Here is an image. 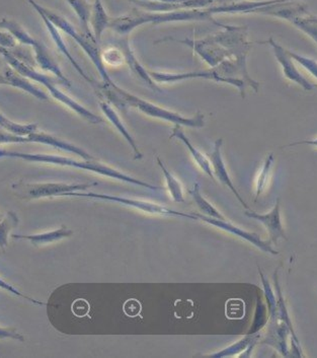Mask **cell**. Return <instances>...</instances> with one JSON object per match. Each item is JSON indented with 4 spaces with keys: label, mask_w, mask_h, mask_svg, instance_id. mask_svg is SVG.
I'll return each mask as SVG.
<instances>
[{
    "label": "cell",
    "mask_w": 317,
    "mask_h": 358,
    "mask_svg": "<svg viewBox=\"0 0 317 358\" xmlns=\"http://www.w3.org/2000/svg\"><path fill=\"white\" fill-rule=\"evenodd\" d=\"M149 74L156 83H174L195 78L227 83L235 87L242 99H246L247 87H251L255 92H258L260 87V83L251 78L247 71V57L223 60L217 66L211 67L208 71L184 73L149 71Z\"/></svg>",
    "instance_id": "obj_1"
},
{
    "label": "cell",
    "mask_w": 317,
    "mask_h": 358,
    "mask_svg": "<svg viewBox=\"0 0 317 358\" xmlns=\"http://www.w3.org/2000/svg\"><path fill=\"white\" fill-rule=\"evenodd\" d=\"M20 159L22 161L30 162V163H42L55 164V166H69V168L78 169V170L89 171V172L96 173V174L105 176V177L112 178V179L118 180L124 183L135 185V186L143 187V188L149 189V190H163L161 187L154 186L147 183V182L141 181L131 176L124 174L116 169L111 168L98 163V162L92 161H76L71 157H59V155H43V154H24V152H13V150H0V159Z\"/></svg>",
    "instance_id": "obj_2"
},
{
    "label": "cell",
    "mask_w": 317,
    "mask_h": 358,
    "mask_svg": "<svg viewBox=\"0 0 317 358\" xmlns=\"http://www.w3.org/2000/svg\"><path fill=\"white\" fill-rule=\"evenodd\" d=\"M0 54H1L3 59L13 67V71H17L20 76H24V78H28V80H34V82H37L42 85L43 87H46L55 100L66 106L67 108L75 112L76 114L80 115L87 122L91 124H101L103 122V119L98 117V115L94 114L89 109L80 105V103L71 99V96H67L65 92L60 91L56 87L59 80H54V78H50L47 74L40 73V72L31 69L29 65L24 64L17 56L13 55L8 48L0 47Z\"/></svg>",
    "instance_id": "obj_3"
},
{
    "label": "cell",
    "mask_w": 317,
    "mask_h": 358,
    "mask_svg": "<svg viewBox=\"0 0 317 358\" xmlns=\"http://www.w3.org/2000/svg\"><path fill=\"white\" fill-rule=\"evenodd\" d=\"M110 103L120 108H134L143 114L152 118L161 119V120L168 121L172 124H179L182 126H186L191 128H203L205 126V116L203 113L197 112L195 116L184 117L179 113L170 111V110L164 109L163 107L143 100L139 96L130 94L129 92L124 91L120 87H117L115 91L112 92L109 98Z\"/></svg>",
    "instance_id": "obj_4"
},
{
    "label": "cell",
    "mask_w": 317,
    "mask_h": 358,
    "mask_svg": "<svg viewBox=\"0 0 317 358\" xmlns=\"http://www.w3.org/2000/svg\"><path fill=\"white\" fill-rule=\"evenodd\" d=\"M28 1L36 10L42 11L59 30L71 36L72 39L75 40V42L82 47L83 51L87 54L89 59L91 60V62L96 65L98 73L101 74V78L103 80V85L101 87L109 89V87H114L116 85L114 80H112L111 76H109V73L105 71V64H103L102 56H101L100 48H98V43L96 40L91 39V38L85 36L84 34L78 33V30L74 28L73 24L67 21L65 17L53 13V11L48 10V8H43L35 0H28Z\"/></svg>",
    "instance_id": "obj_5"
},
{
    "label": "cell",
    "mask_w": 317,
    "mask_h": 358,
    "mask_svg": "<svg viewBox=\"0 0 317 358\" xmlns=\"http://www.w3.org/2000/svg\"><path fill=\"white\" fill-rule=\"evenodd\" d=\"M98 185L94 183H20L13 184V189L17 197L22 200H36L42 199V198L58 197V196H65L69 192H76V191H84L87 188Z\"/></svg>",
    "instance_id": "obj_6"
},
{
    "label": "cell",
    "mask_w": 317,
    "mask_h": 358,
    "mask_svg": "<svg viewBox=\"0 0 317 358\" xmlns=\"http://www.w3.org/2000/svg\"><path fill=\"white\" fill-rule=\"evenodd\" d=\"M65 196H71V197L91 198V199L103 200V201L114 202L125 206L132 207L137 210L143 211V213H149L154 215L163 216H179V217L188 218V220H197L193 213H184L181 211L174 210V209L168 208V207L161 206V205L154 203V202L143 201V200L130 199V198L120 197V196L98 194V193H80L69 192Z\"/></svg>",
    "instance_id": "obj_7"
},
{
    "label": "cell",
    "mask_w": 317,
    "mask_h": 358,
    "mask_svg": "<svg viewBox=\"0 0 317 358\" xmlns=\"http://www.w3.org/2000/svg\"><path fill=\"white\" fill-rule=\"evenodd\" d=\"M258 44H267L271 46L277 62L282 67L283 74H284L285 78L288 80L296 83V85H298L299 87H302L307 92H311L316 89V85L308 82L307 78L297 69L293 58L290 56L289 52L284 47L278 44L273 38H270L267 41H258Z\"/></svg>",
    "instance_id": "obj_8"
},
{
    "label": "cell",
    "mask_w": 317,
    "mask_h": 358,
    "mask_svg": "<svg viewBox=\"0 0 317 358\" xmlns=\"http://www.w3.org/2000/svg\"><path fill=\"white\" fill-rule=\"evenodd\" d=\"M197 220H201V222H206V224L213 225V227H217V229L226 231L227 233L233 234L238 238H242V240L246 241V242L251 243L253 246L258 248L260 251L265 252V253L271 254V255H279L278 252L273 249L271 246L272 243L264 242L262 238L256 235V234L249 233V231H244L240 227H235V224H230L227 220H217L214 217H209L202 215V213H193Z\"/></svg>",
    "instance_id": "obj_9"
},
{
    "label": "cell",
    "mask_w": 317,
    "mask_h": 358,
    "mask_svg": "<svg viewBox=\"0 0 317 358\" xmlns=\"http://www.w3.org/2000/svg\"><path fill=\"white\" fill-rule=\"evenodd\" d=\"M280 205V198H277L275 206L270 213L260 215V213H253V211H246V213H244L247 217L258 220L267 227L270 235V242L275 245L280 238L287 240L284 229H283L282 220H281Z\"/></svg>",
    "instance_id": "obj_10"
},
{
    "label": "cell",
    "mask_w": 317,
    "mask_h": 358,
    "mask_svg": "<svg viewBox=\"0 0 317 358\" xmlns=\"http://www.w3.org/2000/svg\"><path fill=\"white\" fill-rule=\"evenodd\" d=\"M222 146H223V139H217L214 143L212 152H211L210 155V163L211 166H212L213 175H214L215 179L217 178L218 181L221 182L224 186L228 187V188L233 191V194L235 195L238 201L242 203L244 208L247 209V210H251L249 205L246 203V201L242 199L238 191L236 190L235 185H233V181H231L230 176H229L228 172H227L223 157H222Z\"/></svg>",
    "instance_id": "obj_11"
},
{
    "label": "cell",
    "mask_w": 317,
    "mask_h": 358,
    "mask_svg": "<svg viewBox=\"0 0 317 358\" xmlns=\"http://www.w3.org/2000/svg\"><path fill=\"white\" fill-rule=\"evenodd\" d=\"M29 143L45 144V145L52 146V148H58V150H64V152H71V154L78 155L85 161H92L94 157L89 152H85L80 146L75 145L62 139L57 138L53 135L45 134V132H39L38 130L34 131L33 134L28 135Z\"/></svg>",
    "instance_id": "obj_12"
},
{
    "label": "cell",
    "mask_w": 317,
    "mask_h": 358,
    "mask_svg": "<svg viewBox=\"0 0 317 358\" xmlns=\"http://www.w3.org/2000/svg\"><path fill=\"white\" fill-rule=\"evenodd\" d=\"M120 49L123 51L124 56H125V62L127 63L129 69L133 72L137 78L141 80V82L145 83L146 85L150 87V89L154 90V91L163 92V90L159 87V85L154 82V78L150 76L149 72L145 71V69L141 65V63L138 62L136 56H135L133 50H132L131 46H130L129 39L128 36H124V38L120 41Z\"/></svg>",
    "instance_id": "obj_13"
},
{
    "label": "cell",
    "mask_w": 317,
    "mask_h": 358,
    "mask_svg": "<svg viewBox=\"0 0 317 358\" xmlns=\"http://www.w3.org/2000/svg\"><path fill=\"white\" fill-rule=\"evenodd\" d=\"M34 52H35V59L43 71L51 72L54 76L59 80L64 87L71 89V83L66 76H64L61 69H60L58 63L52 57L50 52L48 51L47 47L40 41H36L33 45Z\"/></svg>",
    "instance_id": "obj_14"
},
{
    "label": "cell",
    "mask_w": 317,
    "mask_h": 358,
    "mask_svg": "<svg viewBox=\"0 0 317 358\" xmlns=\"http://www.w3.org/2000/svg\"><path fill=\"white\" fill-rule=\"evenodd\" d=\"M37 11L38 13H39L40 17H41L43 22H44L45 26H46V28L48 29V31L49 34H50L52 40H53L54 43H55L56 46L58 47V49H59L63 55H64L65 57H66L67 59L71 62V64L73 65L74 69H76V71H78V73H80V76H82L87 83H91V85H94V87H98V83H94V80H92L91 78L87 76V72L83 71L82 67H80V65L78 64V62H76L73 57H72L71 52H69L68 48H67L64 40H63L61 34H60L59 31H58L59 29H58L57 27H56L55 24H54L53 22H52L50 20H49L48 17H47L46 15L42 13V11Z\"/></svg>",
    "instance_id": "obj_15"
},
{
    "label": "cell",
    "mask_w": 317,
    "mask_h": 358,
    "mask_svg": "<svg viewBox=\"0 0 317 358\" xmlns=\"http://www.w3.org/2000/svg\"><path fill=\"white\" fill-rule=\"evenodd\" d=\"M172 138H177L181 141L182 143H184V145L188 148L189 152H190L191 155H192L193 159H194L195 163L201 168V170L203 171L205 174L209 176L211 179L215 181L210 159H208L206 155L202 154L199 150H197V148L193 145L192 143L189 141L188 137L186 136V134H184L183 129H182V125H179V124H175V127L172 128V134H170V139Z\"/></svg>",
    "instance_id": "obj_16"
},
{
    "label": "cell",
    "mask_w": 317,
    "mask_h": 358,
    "mask_svg": "<svg viewBox=\"0 0 317 358\" xmlns=\"http://www.w3.org/2000/svg\"><path fill=\"white\" fill-rule=\"evenodd\" d=\"M100 108L101 110H102L103 115H105V118H107L110 122L113 124L114 127L118 130V132H120V134L122 135L124 138H125V141L130 144V146H131L132 150H133L134 152V159H143V155L141 154L140 150L137 148V144L135 143L133 137H132V135L130 134L129 131H128L126 126L124 125L123 121L121 120L118 113L115 111L114 108L107 102H100Z\"/></svg>",
    "instance_id": "obj_17"
},
{
    "label": "cell",
    "mask_w": 317,
    "mask_h": 358,
    "mask_svg": "<svg viewBox=\"0 0 317 358\" xmlns=\"http://www.w3.org/2000/svg\"><path fill=\"white\" fill-rule=\"evenodd\" d=\"M72 235H73L72 229H67L66 227H61L56 231L37 234V235H13V238L29 241L33 246L40 247L51 244V243L58 242V241L63 240V238H71Z\"/></svg>",
    "instance_id": "obj_18"
},
{
    "label": "cell",
    "mask_w": 317,
    "mask_h": 358,
    "mask_svg": "<svg viewBox=\"0 0 317 358\" xmlns=\"http://www.w3.org/2000/svg\"><path fill=\"white\" fill-rule=\"evenodd\" d=\"M91 24L92 34H94L96 41L100 43L103 31L110 28V24H111V19L108 15L101 0H94L91 8Z\"/></svg>",
    "instance_id": "obj_19"
},
{
    "label": "cell",
    "mask_w": 317,
    "mask_h": 358,
    "mask_svg": "<svg viewBox=\"0 0 317 358\" xmlns=\"http://www.w3.org/2000/svg\"><path fill=\"white\" fill-rule=\"evenodd\" d=\"M65 1L71 6L72 10H73L74 13L78 15L83 34L87 36V37L91 38V39L96 40L94 34H92L91 29H89L92 8L91 4L85 1V0H65Z\"/></svg>",
    "instance_id": "obj_20"
},
{
    "label": "cell",
    "mask_w": 317,
    "mask_h": 358,
    "mask_svg": "<svg viewBox=\"0 0 317 358\" xmlns=\"http://www.w3.org/2000/svg\"><path fill=\"white\" fill-rule=\"evenodd\" d=\"M6 76L11 83V87H17L22 91L28 92L31 96H35L38 100L48 101V96L46 92H42L41 90L38 89L36 85L30 83V80L24 78L22 76H17V73H13V71H8L6 72Z\"/></svg>",
    "instance_id": "obj_21"
},
{
    "label": "cell",
    "mask_w": 317,
    "mask_h": 358,
    "mask_svg": "<svg viewBox=\"0 0 317 358\" xmlns=\"http://www.w3.org/2000/svg\"><path fill=\"white\" fill-rule=\"evenodd\" d=\"M274 282H275L277 292V317H278L279 321L282 322V323L287 326L290 333H291L292 336L295 340L297 345L300 346L298 337L296 336L295 332H294L293 326H292L291 320H290L289 313H288L286 303H285L284 297H283L282 290H281L280 285H279L278 269L276 270L275 275H274Z\"/></svg>",
    "instance_id": "obj_22"
},
{
    "label": "cell",
    "mask_w": 317,
    "mask_h": 358,
    "mask_svg": "<svg viewBox=\"0 0 317 358\" xmlns=\"http://www.w3.org/2000/svg\"><path fill=\"white\" fill-rule=\"evenodd\" d=\"M260 334H256V333L247 335V336L242 338L239 341L235 342V344L229 346V348L223 349V350L219 351V352L213 353V355H210L209 357L218 358L235 357V355L242 353V351H246L247 348H253V345L260 339Z\"/></svg>",
    "instance_id": "obj_23"
},
{
    "label": "cell",
    "mask_w": 317,
    "mask_h": 358,
    "mask_svg": "<svg viewBox=\"0 0 317 358\" xmlns=\"http://www.w3.org/2000/svg\"><path fill=\"white\" fill-rule=\"evenodd\" d=\"M189 193L192 195L193 199H194L195 203L197 204V206L201 210L202 215L209 216V217L217 218V220H226V216L221 215L220 211L202 195L201 186H200L199 183H195L193 189L189 190Z\"/></svg>",
    "instance_id": "obj_24"
},
{
    "label": "cell",
    "mask_w": 317,
    "mask_h": 358,
    "mask_svg": "<svg viewBox=\"0 0 317 358\" xmlns=\"http://www.w3.org/2000/svg\"><path fill=\"white\" fill-rule=\"evenodd\" d=\"M0 28L10 31V35L22 44L31 47L37 41L31 37L30 34L27 33L17 22L13 21V20L4 19V17L0 19Z\"/></svg>",
    "instance_id": "obj_25"
},
{
    "label": "cell",
    "mask_w": 317,
    "mask_h": 358,
    "mask_svg": "<svg viewBox=\"0 0 317 358\" xmlns=\"http://www.w3.org/2000/svg\"><path fill=\"white\" fill-rule=\"evenodd\" d=\"M157 164H158L159 168L163 171L164 179H165L166 185H168V189L170 191L172 200L177 202V203H183L184 202L183 188H182V185L179 183V180L168 170V168L164 166L159 157H157Z\"/></svg>",
    "instance_id": "obj_26"
},
{
    "label": "cell",
    "mask_w": 317,
    "mask_h": 358,
    "mask_svg": "<svg viewBox=\"0 0 317 358\" xmlns=\"http://www.w3.org/2000/svg\"><path fill=\"white\" fill-rule=\"evenodd\" d=\"M20 218L15 211H8L6 215L0 220V249L6 251L8 246V236L10 231L19 224Z\"/></svg>",
    "instance_id": "obj_27"
},
{
    "label": "cell",
    "mask_w": 317,
    "mask_h": 358,
    "mask_svg": "<svg viewBox=\"0 0 317 358\" xmlns=\"http://www.w3.org/2000/svg\"><path fill=\"white\" fill-rule=\"evenodd\" d=\"M291 24L298 30L307 34L308 37L311 38L317 45V17L316 15L308 13L302 17H296Z\"/></svg>",
    "instance_id": "obj_28"
},
{
    "label": "cell",
    "mask_w": 317,
    "mask_h": 358,
    "mask_svg": "<svg viewBox=\"0 0 317 358\" xmlns=\"http://www.w3.org/2000/svg\"><path fill=\"white\" fill-rule=\"evenodd\" d=\"M0 128L11 132V134L20 135V136H28L34 131L38 130L37 124H19L13 122L10 119L0 113Z\"/></svg>",
    "instance_id": "obj_29"
},
{
    "label": "cell",
    "mask_w": 317,
    "mask_h": 358,
    "mask_svg": "<svg viewBox=\"0 0 317 358\" xmlns=\"http://www.w3.org/2000/svg\"><path fill=\"white\" fill-rule=\"evenodd\" d=\"M274 163V155L270 154L267 155V159H265V163L263 164L262 170L258 176L256 184V199H258V196L264 192L266 189L267 181H269L270 173H271L272 166Z\"/></svg>",
    "instance_id": "obj_30"
},
{
    "label": "cell",
    "mask_w": 317,
    "mask_h": 358,
    "mask_svg": "<svg viewBox=\"0 0 317 358\" xmlns=\"http://www.w3.org/2000/svg\"><path fill=\"white\" fill-rule=\"evenodd\" d=\"M101 56L103 64L111 65V66L118 67L125 63V56H124L123 51L117 47H109L105 48V50L101 52Z\"/></svg>",
    "instance_id": "obj_31"
},
{
    "label": "cell",
    "mask_w": 317,
    "mask_h": 358,
    "mask_svg": "<svg viewBox=\"0 0 317 358\" xmlns=\"http://www.w3.org/2000/svg\"><path fill=\"white\" fill-rule=\"evenodd\" d=\"M288 52H289L290 56L293 58L294 62L299 63L301 66L304 67L317 80V62L316 60L307 57V56L299 55L296 52L289 50Z\"/></svg>",
    "instance_id": "obj_32"
},
{
    "label": "cell",
    "mask_w": 317,
    "mask_h": 358,
    "mask_svg": "<svg viewBox=\"0 0 317 358\" xmlns=\"http://www.w3.org/2000/svg\"><path fill=\"white\" fill-rule=\"evenodd\" d=\"M0 288L1 289L6 290V292H10V294H15V296L22 297V299H27V301H31V303L36 306H47V303H42V301H37V299H31L30 296H24L22 292H20L19 289H17L13 285H10V283L6 282L3 279L0 278Z\"/></svg>",
    "instance_id": "obj_33"
},
{
    "label": "cell",
    "mask_w": 317,
    "mask_h": 358,
    "mask_svg": "<svg viewBox=\"0 0 317 358\" xmlns=\"http://www.w3.org/2000/svg\"><path fill=\"white\" fill-rule=\"evenodd\" d=\"M29 143L28 137L11 134L0 128V144H13Z\"/></svg>",
    "instance_id": "obj_34"
},
{
    "label": "cell",
    "mask_w": 317,
    "mask_h": 358,
    "mask_svg": "<svg viewBox=\"0 0 317 358\" xmlns=\"http://www.w3.org/2000/svg\"><path fill=\"white\" fill-rule=\"evenodd\" d=\"M13 339L24 342V337L15 329L0 327V340Z\"/></svg>",
    "instance_id": "obj_35"
},
{
    "label": "cell",
    "mask_w": 317,
    "mask_h": 358,
    "mask_svg": "<svg viewBox=\"0 0 317 358\" xmlns=\"http://www.w3.org/2000/svg\"><path fill=\"white\" fill-rule=\"evenodd\" d=\"M17 40L8 33H0V47L3 48H13L15 46Z\"/></svg>",
    "instance_id": "obj_36"
},
{
    "label": "cell",
    "mask_w": 317,
    "mask_h": 358,
    "mask_svg": "<svg viewBox=\"0 0 317 358\" xmlns=\"http://www.w3.org/2000/svg\"><path fill=\"white\" fill-rule=\"evenodd\" d=\"M295 145H309L316 146L317 148V137L316 139H311V141H296V143L288 144L287 148H291V146Z\"/></svg>",
    "instance_id": "obj_37"
},
{
    "label": "cell",
    "mask_w": 317,
    "mask_h": 358,
    "mask_svg": "<svg viewBox=\"0 0 317 358\" xmlns=\"http://www.w3.org/2000/svg\"><path fill=\"white\" fill-rule=\"evenodd\" d=\"M0 85H10L11 87V83L6 78V74L0 73Z\"/></svg>",
    "instance_id": "obj_38"
},
{
    "label": "cell",
    "mask_w": 317,
    "mask_h": 358,
    "mask_svg": "<svg viewBox=\"0 0 317 358\" xmlns=\"http://www.w3.org/2000/svg\"><path fill=\"white\" fill-rule=\"evenodd\" d=\"M154 1L166 2V3L181 4L186 1V0H154Z\"/></svg>",
    "instance_id": "obj_39"
},
{
    "label": "cell",
    "mask_w": 317,
    "mask_h": 358,
    "mask_svg": "<svg viewBox=\"0 0 317 358\" xmlns=\"http://www.w3.org/2000/svg\"><path fill=\"white\" fill-rule=\"evenodd\" d=\"M3 217H4V216H3V215H2V213H0V220H2V218H3Z\"/></svg>",
    "instance_id": "obj_40"
}]
</instances>
